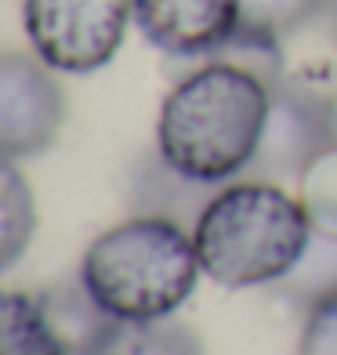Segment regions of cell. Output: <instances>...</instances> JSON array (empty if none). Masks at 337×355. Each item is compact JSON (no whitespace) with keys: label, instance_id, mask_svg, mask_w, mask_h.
<instances>
[{"label":"cell","instance_id":"obj_12","mask_svg":"<svg viewBox=\"0 0 337 355\" xmlns=\"http://www.w3.org/2000/svg\"><path fill=\"white\" fill-rule=\"evenodd\" d=\"M327 0H239V29L236 33L283 44L301 26H309Z\"/></svg>","mask_w":337,"mask_h":355},{"label":"cell","instance_id":"obj_16","mask_svg":"<svg viewBox=\"0 0 337 355\" xmlns=\"http://www.w3.org/2000/svg\"><path fill=\"white\" fill-rule=\"evenodd\" d=\"M323 11H327V19H330V33L337 37V0H327Z\"/></svg>","mask_w":337,"mask_h":355},{"label":"cell","instance_id":"obj_3","mask_svg":"<svg viewBox=\"0 0 337 355\" xmlns=\"http://www.w3.org/2000/svg\"><path fill=\"white\" fill-rule=\"evenodd\" d=\"M200 272L196 239L185 225L138 214L105 229L87 247L80 279L112 319H167L192 297Z\"/></svg>","mask_w":337,"mask_h":355},{"label":"cell","instance_id":"obj_10","mask_svg":"<svg viewBox=\"0 0 337 355\" xmlns=\"http://www.w3.org/2000/svg\"><path fill=\"white\" fill-rule=\"evenodd\" d=\"M40 301H44V309H47V315H51L55 330L62 334V341L69 345L73 355H91V348L98 345V337L105 334L109 319H112V315H105L98 304H94L84 279L47 286V290H40Z\"/></svg>","mask_w":337,"mask_h":355},{"label":"cell","instance_id":"obj_4","mask_svg":"<svg viewBox=\"0 0 337 355\" xmlns=\"http://www.w3.org/2000/svg\"><path fill=\"white\" fill-rule=\"evenodd\" d=\"M22 22L33 51L55 73L84 76L120 51L135 0H26Z\"/></svg>","mask_w":337,"mask_h":355},{"label":"cell","instance_id":"obj_11","mask_svg":"<svg viewBox=\"0 0 337 355\" xmlns=\"http://www.w3.org/2000/svg\"><path fill=\"white\" fill-rule=\"evenodd\" d=\"M37 232V200L15 159L0 156V272L29 250Z\"/></svg>","mask_w":337,"mask_h":355},{"label":"cell","instance_id":"obj_2","mask_svg":"<svg viewBox=\"0 0 337 355\" xmlns=\"http://www.w3.org/2000/svg\"><path fill=\"white\" fill-rule=\"evenodd\" d=\"M200 268L225 290L283 283L312 239L304 203L276 182L225 185L192 225Z\"/></svg>","mask_w":337,"mask_h":355},{"label":"cell","instance_id":"obj_9","mask_svg":"<svg viewBox=\"0 0 337 355\" xmlns=\"http://www.w3.org/2000/svg\"><path fill=\"white\" fill-rule=\"evenodd\" d=\"M0 355H73L40 294L0 290Z\"/></svg>","mask_w":337,"mask_h":355},{"label":"cell","instance_id":"obj_8","mask_svg":"<svg viewBox=\"0 0 337 355\" xmlns=\"http://www.w3.org/2000/svg\"><path fill=\"white\" fill-rule=\"evenodd\" d=\"M91 355H203L200 334L167 319H109Z\"/></svg>","mask_w":337,"mask_h":355},{"label":"cell","instance_id":"obj_5","mask_svg":"<svg viewBox=\"0 0 337 355\" xmlns=\"http://www.w3.org/2000/svg\"><path fill=\"white\" fill-rule=\"evenodd\" d=\"M330 141H337V98L283 76V84L272 87L258 153L243 174L276 185L286 178H301Z\"/></svg>","mask_w":337,"mask_h":355},{"label":"cell","instance_id":"obj_1","mask_svg":"<svg viewBox=\"0 0 337 355\" xmlns=\"http://www.w3.org/2000/svg\"><path fill=\"white\" fill-rule=\"evenodd\" d=\"M272 87L229 58H207L171 87L156 123V153L185 178L218 185L250 167Z\"/></svg>","mask_w":337,"mask_h":355},{"label":"cell","instance_id":"obj_15","mask_svg":"<svg viewBox=\"0 0 337 355\" xmlns=\"http://www.w3.org/2000/svg\"><path fill=\"white\" fill-rule=\"evenodd\" d=\"M297 355H337V294L309 304L297 337Z\"/></svg>","mask_w":337,"mask_h":355},{"label":"cell","instance_id":"obj_6","mask_svg":"<svg viewBox=\"0 0 337 355\" xmlns=\"http://www.w3.org/2000/svg\"><path fill=\"white\" fill-rule=\"evenodd\" d=\"M66 123V94L40 55H0V156L22 159L51 145Z\"/></svg>","mask_w":337,"mask_h":355},{"label":"cell","instance_id":"obj_13","mask_svg":"<svg viewBox=\"0 0 337 355\" xmlns=\"http://www.w3.org/2000/svg\"><path fill=\"white\" fill-rule=\"evenodd\" d=\"M283 290L304 304L337 294V236L312 229L309 247H304L301 261L291 268V276L283 279Z\"/></svg>","mask_w":337,"mask_h":355},{"label":"cell","instance_id":"obj_7","mask_svg":"<svg viewBox=\"0 0 337 355\" xmlns=\"http://www.w3.org/2000/svg\"><path fill=\"white\" fill-rule=\"evenodd\" d=\"M135 26L171 58H214L239 29V0H135Z\"/></svg>","mask_w":337,"mask_h":355},{"label":"cell","instance_id":"obj_14","mask_svg":"<svg viewBox=\"0 0 337 355\" xmlns=\"http://www.w3.org/2000/svg\"><path fill=\"white\" fill-rule=\"evenodd\" d=\"M297 200L312 218V229L337 236V141L319 153L297 178Z\"/></svg>","mask_w":337,"mask_h":355}]
</instances>
